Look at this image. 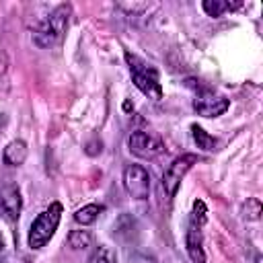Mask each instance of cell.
<instances>
[{"label": "cell", "instance_id": "obj_11", "mask_svg": "<svg viewBox=\"0 0 263 263\" xmlns=\"http://www.w3.org/2000/svg\"><path fill=\"white\" fill-rule=\"evenodd\" d=\"M103 210H105V208H103V205H99V203H86V205H82L80 210H76V212H74V220H76L80 226L95 224Z\"/></svg>", "mask_w": 263, "mask_h": 263}, {"label": "cell", "instance_id": "obj_6", "mask_svg": "<svg viewBox=\"0 0 263 263\" xmlns=\"http://www.w3.org/2000/svg\"><path fill=\"white\" fill-rule=\"evenodd\" d=\"M123 187L129 197L146 199L150 193V173L142 164H127L123 168Z\"/></svg>", "mask_w": 263, "mask_h": 263}, {"label": "cell", "instance_id": "obj_21", "mask_svg": "<svg viewBox=\"0 0 263 263\" xmlns=\"http://www.w3.org/2000/svg\"><path fill=\"white\" fill-rule=\"evenodd\" d=\"M0 125H2V115H0Z\"/></svg>", "mask_w": 263, "mask_h": 263}, {"label": "cell", "instance_id": "obj_14", "mask_svg": "<svg viewBox=\"0 0 263 263\" xmlns=\"http://www.w3.org/2000/svg\"><path fill=\"white\" fill-rule=\"evenodd\" d=\"M68 245L72 249H76V251L90 247V234H88V230H72L68 234Z\"/></svg>", "mask_w": 263, "mask_h": 263}, {"label": "cell", "instance_id": "obj_16", "mask_svg": "<svg viewBox=\"0 0 263 263\" xmlns=\"http://www.w3.org/2000/svg\"><path fill=\"white\" fill-rule=\"evenodd\" d=\"M259 216H261V201L255 199V197L247 199V203H245V218L247 220H259Z\"/></svg>", "mask_w": 263, "mask_h": 263}, {"label": "cell", "instance_id": "obj_18", "mask_svg": "<svg viewBox=\"0 0 263 263\" xmlns=\"http://www.w3.org/2000/svg\"><path fill=\"white\" fill-rule=\"evenodd\" d=\"M4 247H6V242H4V236H2V234H0V253H2V251H4Z\"/></svg>", "mask_w": 263, "mask_h": 263}, {"label": "cell", "instance_id": "obj_17", "mask_svg": "<svg viewBox=\"0 0 263 263\" xmlns=\"http://www.w3.org/2000/svg\"><path fill=\"white\" fill-rule=\"evenodd\" d=\"M8 90V60L6 53L0 51V95Z\"/></svg>", "mask_w": 263, "mask_h": 263}, {"label": "cell", "instance_id": "obj_3", "mask_svg": "<svg viewBox=\"0 0 263 263\" xmlns=\"http://www.w3.org/2000/svg\"><path fill=\"white\" fill-rule=\"evenodd\" d=\"M208 220V208L201 199L193 201L191 220L185 232V247L193 263H205V251H203V224Z\"/></svg>", "mask_w": 263, "mask_h": 263}, {"label": "cell", "instance_id": "obj_12", "mask_svg": "<svg viewBox=\"0 0 263 263\" xmlns=\"http://www.w3.org/2000/svg\"><path fill=\"white\" fill-rule=\"evenodd\" d=\"M242 2H228V0H203L201 2V8L210 14V16H222L224 12L228 10H236Z\"/></svg>", "mask_w": 263, "mask_h": 263}, {"label": "cell", "instance_id": "obj_5", "mask_svg": "<svg viewBox=\"0 0 263 263\" xmlns=\"http://www.w3.org/2000/svg\"><path fill=\"white\" fill-rule=\"evenodd\" d=\"M197 160H199L197 154H181V156H177V158L166 166V171L162 173V181H160L166 199H173V197L177 195V189L181 187V181H183L185 175L197 164Z\"/></svg>", "mask_w": 263, "mask_h": 263}, {"label": "cell", "instance_id": "obj_4", "mask_svg": "<svg viewBox=\"0 0 263 263\" xmlns=\"http://www.w3.org/2000/svg\"><path fill=\"white\" fill-rule=\"evenodd\" d=\"M125 60H127V64H129V72H132L134 84H136L148 99L160 101V99H162V86H160V82H158L156 70H152L148 64H144L142 60H138V58L132 55V53H125Z\"/></svg>", "mask_w": 263, "mask_h": 263}, {"label": "cell", "instance_id": "obj_1", "mask_svg": "<svg viewBox=\"0 0 263 263\" xmlns=\"http://www.w3.org/2000/svg\"><path fill=\"white\" fill-rule=\"evenodd\" d=\"M70 10H72L70 4H60L47 18H43L39 23V27L33 31V43L37 47H41V49L55 45L64 37V33H66Z\"/></svg>", "mask_w": 263, "mask_h": 263}, {"label": "cell", "instance_id": "obj_2", "mask_svg": "<svg viewBox=\"0 0 263 263\" xmlns=\"http://www.w3.org/2000/svg\"><path fill=\"white\" fill-rule=\"evenodd\" d=\"M62 212H64L62 203H60V201H53V203H49V208H45V210L33 220V224H31V228H29V238H27V242H29V247H31L33 251L45 247V245L51 240V236L55 234V230H58V226H60Z\"/></svg>", "mask_w": 263, "mask_h": 263}, {"label": "cell", "instance_id": "obj_9", "mask_svg": "<svg viewBox=\"0 0 263 263\" xmlns=\"http://www.w3.org/2000/svg\"><path fill=\"white\" fill-rule=\"evenodd\" d=\"M0 210L8 220H16L21 216V191L14 185H8L0 191Z\"/></svg>", "mask_w": 263, "mask_h": 263}, {"label": "cell", "instance_id": "obj_13", "mask_svg": "<svg viewBox=\"0 0 263 263\" xmlns=\"http://www.w3.org/2000/svg\"><path fill=\"white\" fill-rule=\"evenodd\" d=\"M191 136H193V142L197 144V148H201V150H214V148H216V138L210 136V134H208L203 127H199L197 123L191 125Z\"/></svg>", "mask_w": 263, "mask_h": 263}, {"label": "cell", "instance_id": "obj_20", "mask_svg": "<svg viewBox=\"0 0 263 263\" xmlns=\"http://www.w3.org/2000/svg\"><path fill=\"white\" fill-rule=\"evenodd\" d=\"M0 263H6V259H0Z\"/></svg>", "mask_w": 263, "mask_h": 263}, {"label": "cell", "instance_id": "obj_7", "mask_svg": "<svg viewBox=\"0 0 263 263\" xmlns=\"http://www.w3.org/2000/svg\"><path fill=\"white\" fill-rule=\"evenodd\" d=\"M127 148H129L132 154H136L140 158H148V160L156 158V156H160L164 152V144L156 136H152L148 132H140V129L129 134Z\"/></svg>", "mask_w": 263, "mask_h": 263}, {"label": "cell", "instance_id": "obj_15", "mask_svg": "<svg viewBox=\"0 0 263 263\" xmlns=\"http://www.w3.org/2000/svg\"><path fill=\"white\" fill-rule=\"evenodd\" d=\"M115 261H117L115 253H113L109 247H105V245H101V247L95 251V255L90 257V263H115Z\"/></svg>", "mask_w": 263, "mask_h": 263}, {"label": "cell", "instance_id": "obj_8", "mask_svg": "<svg viewBox=\"0 0 263 263\" xmlns=\"http://www.w3.org/2000/svg\"><path fill=\"white\" fill-rule=\"evenodd\" d=\"M228 107H230V101L228 99H224L220 95H214L208 88H201L195 95V99H193V109L201 117H218V115L226 113Z\"/></svg>", "mask_w": 263, "mask_h": 263}, {"label": "cell", "instance_id": "obj_19", "mask_svg": "<svg viewBox=\"0 0 263 263\" xmlns=\"http://www.w3.org/2000/svg\"><path fill=\"white\" fill-rule=\"evenodd\" d=\"M255 263H261V255H257V259H255Z\"/></svg>", "mask_w": 263, "mask_h": 263}, {"label": "cell", "instance_id": "obj_10", "mask_svg": "<svg viewBox=\"0 0 263 263\" xmlns=\"http://www.w3.org/2000/svg\"><path fill=\"white\" fill-rule=\"evenodd\" d=\"M27 152H29V148H27V142L25 140H12L4 148L2 160L8 166H21L25 162V158H27Z\"/></svg>", "mask_w": 263, "mask_h": 263}]
</instances>
